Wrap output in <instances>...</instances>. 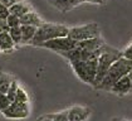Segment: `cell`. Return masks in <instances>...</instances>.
Returning <instances> with one entry per match:
<instances>
[{"instance_id":"obj_1","label":"cell","mask_w":132,"mask_h":121,"mask_svg":"<svg viewBox=\"0 0 132 121\" xmlns=\"http://www.w3.org/2000/svg\"><path fill=\"white\" fill-rule=\"evenodd\" d=\"M132 70V61L127 59L122 56L121 58L113 62L108 72L106 73L104 78L102 80V82L100 83V86L97 87V90H103V91H108L111 90V87L117 82V81L122 78L123 76H127L128 72Z\"/></svg>"},{"instance_id":"obj_2","label":"cell","mask_w":132,"mask_h":121,"mask_svg":"<svg viewBox=\"0 0 132 121\" xmlns=\"http://www.w3.org/2000/svg\"><path fill=\"white\" fill-rule=\"evenodd\" d=\"M69 28L63 24H52V23H43L40 27L37 28L35 35L31 40V46L39 47L42 43L47 40L59 38V37H67Z\"/></svg>"},{"instance_id":"obj_3","label":"cell","mask_w":132,"mask_h":121,"mask_svg":"<svg viewBox=\"0 0 132 121\" xmlns=\"http://www.w3.org/2000/svg\"><path fill=\"white\" fill-rule=\"evenodd\" d=\"M122 57V52L116 48H112L110 46L104 44L103 46V49H102V53L98 58V67H97V74H96V78H94V82H93V87L97 88L100 86V83L102 82V80L104 78L106 73L108 72L110 67L113 64V62L121 58Z\"/></svg>"},{"instance_id":"obj_4","label":"cell","mask_w":132,"mask_h":121,"mask_svg":"<svg viewBox=\"0 0 132 121\" xmlns=\"http://www.w3.org/2000/svg\"><path fill=\"white\" fill-rule=\"evenodd\" d=\"M72 68L74 70L76 74L81 78L83 82L93 85L96 74H97V67H98V59L91 61H74L71 62Z\"/></svg>"},{"instance_id":"obj_5","label":"cell","mask_w":132,"mask_h":121,"mask_svg":"<svg viewBox=\"0 0 132 121\" xmlns=\"http://www.w3.org/2000/svg\"><path fill=\"white\" fill-rule=\"evenodd\" d=\"M68 37L76 42L96 38V37H100V27L96 23L84 24L81 27H72V28H69Z\"/></svg>"},{"instance_id":"obj_6","label":"cell","mask_w":132,"mask_h":121,"mask_svg":"<svg viewBox=\"0 0 132 121\" xmlns=\"http://www.w3.org/2000/svg\"><path fill=\"white\" fill-rule=\"evenodd\" d=\"M77 43H78V42L73 40L72 38H69V37L67 35V37H59V38H54V39L47 40V42L42 43L39 47L54 50V52H57V53H62V52H67V50H71V49H73V48H76V47H77Z\"/></svg>"},{"instance_id":"obj_7","label":"cell","mask_w":132,"mask_h":121,"mask_svg":"<svg viewBox=\"0 0 132 121\" xmlns=\"http://www.w3.org/2000/svg\"><path fill=\"white\" fill-rule=\"evenodd\" d=\"M4 117L6 119H13V120H20V119H27L30 114L29 103L25 102H18L14 101L10 105L1 112Z\"/></svg>"},{"instance_id":"obj_8","label":"cell","mask_w":132,"mask_h":121,"mask_svg":"<svg viewBox=\"0 0 132 121\" xmlns=\"http://www.w3.org/2000/svg\"><path fill=\"white\" fill-rule=\"evenodd\" d=\"M110 92L116 93V95H120V96H123V95H127V93L132 92V85H131V80H130L128 74L127 76H123L122 78H120V80L117 81L111 87Z\"/></svg>"},{"instance_id":"obj_9","label":"cell","mask_w":132,"mask_h":121,"mask_svg":"<svg viewBox=\"0 0 132 121\" xmlns=\"http://www.w3.org/2000/svg\"><path fill=\"white\" fill-rule=\"evenodd\" d=\"M69 121H87L91 115V110L84 106H73L67 110Z\"/></svg>"},{"instance_id":"obj_10","label":"cell","mask_w":132,"mask_h":121,"mask_svg":"<svg viewBox=\"0 0 132 121\" xmlns=\"http://www.w3.org/2000/svg\"><path fill=\"white\" fill-rule=\"evenodd\" d=\"M104 44L106 43L102 40L101 37H96V38H91V39L78 42L77 43V47H79L82 50H86V52H92V50L102 48Z\"/></svg>"},{"instance_id":"obj_11","label":"cell","mask_w":132,"mask_h":121,"mask_svg":"<svg viewBox=\"0 0 132 121\" xmlns=\"http://www.w3.org/2000/svg\"><path fill=\"white\" fill-rule=\"evenodd\" d=\"M44 21L34 11V10H30L28 11L27 14H24L23 17H20V25H33V27H40Z\"/></svg>"},{"instance_id":"obj_12","label":"cell","mask_w":132,"mask_h":121,"mask_svg":"<svg viewBox=\"0 0 132 121\" xmlns=\"http://www.w3.org/2000/svg\"><path fill=\"white\" fill-rule=\"evenodd\" d=\"M48 1L54 8H57L58 10H61L63 13H65L68 10L76 8L77 5H79L76 0H48Z\"/></svg>"},{"instance_id":"obj_13","label":"cell","mask_w":132,"mask_h":121,"mask_svg":"<svg viewBox=\"0 0 132 121\" xmlns=\"http://www.w3.org/2000/svg\"><path fill=\"white\" fill-rule=\"evenodd\" d=\"M14 47H15V43L11 39L9 32L0 33V50H3L5 53H9V52L14 49Z\"/></svg>"},{"instance_id":"obj_14","label":"cell","mask_w":132,"mask_h":121,"mask_svg":"<svg viewBox=\"0 0 132 121\" xmlns=\"http://www.w3.org/2000/svg\"><path fill=\"white\" fill-rule=\"evenodd\" d=\"M33 10L30 8V5H28L27 3H24V1H16L15 4H13L10 8H9V11H10V14H14V15H16V17H23L24 14H27L28 11H30Z\"/></svg>"},{"instance_id":"obj_15","label":"cell","mask_w":132,"mask_h":121,"mask_svg":"<svg viewBox=\"0 0 132 121\" xmlns=\"http://www.w3.org/2000/svg\"><path fill=\"white\" fill-rule=\"evenodd\" d=\"M21 29V44H30L35 32H37V27L33 25H20Z\"/></svg>"},{"instance_id":"obj_16","label":"cell","mask_w":132,"mask_h":121,"mask_svg":"<svg viewBox=\"0 0 132 121\" xmlns=\"http://www.w3.org/2000/svg\"><path fill=\"white\" fill-rule=\"evenodd\" d=\"M13 80H14V78L11 77L10 74H6V73L0 72V92H1V93H5V95H6V92L9 90Z\"/></svg>"},{"instance_id":"obj_17","label":"cell","mask_w":132,"mask_h":121,"mask_svg":"<svg viewBox=\"0 0 132 121\" xmlns=\"http://www.w3.org/2000/svg\"><path fill=\"white\" fill-rule=\"evenodd\" d=\"M9 34H10L11 39L14 40L15 44H20L21 43V29L20 27H14L9 29Z\"/></svg>"},{"instance_id":"obj_18","label":"cell","mask_w":132,"mask_h":121,"mask_svg":"<svg viewBox=\"0 0 132 121\" xmlns=\"http://www.w3.org/2000/svg\"><path fill=\"white\" fill-rule=\"evenodd\" d=\"M18 87H19L18 82H16L15 80H13V82H11V85H10V87H9V90H8V92H6V97L9 99L10 103L15 101V96H16V91H18Z\"/></svg>"},{"instance_id":"obj_19","label":"cell","mask_w":132,"mask_h":121,"mask_svg":"<svg viewBox=\"0 0 132 121\" xmlns=\"http://www.w3.org/2000/svg\"><path fill=\"white\" fill-rule=\"evenodd\" d=\"M15 101H18V102H25V103H29V96H28V93L25 92V90H23L20 86L18 87V91H16Z\"/></svg>"},{"instance_id":"obj_20","label":"cell","mask_w":132,"mask_h":121,"mask_svg":"<svg viewBox=\"0 0 132 121\" xmlns=\"http://www.w3.org/2000/svg\"><path fill=\"white\" fill-rule=\"evenodd\" d=\"M6 23L9 25V28H14V27H20V18L14 15V14H9V17L6 18Z\"/></svg>"},{"instance_id":"obj_21","label":"cell","mask_w":132,"mask_h":121,"mask_svg":"<svg viewBox=\"0 0 132 121\" xmlns=\"http://www.w3.org/2000/svg\"><path fill=\"white\" fill-rule=\"evenodd\" d=\"M51 117L53 119V121H69L67 110L58 112V114H54V115H51Z\"/></svg>"},{"instance_id":"obj_22","label":"cell","mask_w":132,"mask_h":121,"mask_svg":"<svg viewBox=\"0 0 132 121\" xmlns=\"http://www.w3.org/2000/svg\"><path fill=\"white\" fill-rule=\"evenodd\" d=\"M9 105H10V101L6 97V95L0 92V112H3Z\"/></svg>"},{"instance_id":"obj_23","label":"cell","mask_w":132,"mask_h":121,"mask_svg":"<svg viewBox=\"0 0 132 121\" xmlns=\"http://www.w3.org/2000/svg\"><path fill=\"white\" fill-rule=\"evenodd\" d=\"M9 14H10L9 8L5 6V5H3V4L0 3V19H6V18L9 17Z\"/></svg>"},{"instance_id":"obj_24","label":"cell","mask_w":132,"mask_h":121,"mask_svg":"<svg viewBox=\"0 0 132 121\" xmlns=\"http://www.w3.org/2000/svg\"><path fill=\"white\" fill-rule=\"evenodd\" d=\"M122 56L125 57V58H127V59H131L132 61V43L126 48V49L122 52Z\"/></svg>"},{"instance_id":"obj_25","label":"cell","mask_w":132,"mask_h":121,"mask_svg":"<svg viewBox=\"0 0 132 121\" xmlns=\"http://www.w3.org/2000/svg\"><path fill=\"white\" fill-rule=\"evenodd\" d=\"M9 25L6 23L5 19H0V33H4V32H9Z\"/></svg>"},{"instance_id":"obj_26","label":"cell","mask_w":132,"mask_h":121,"mask_svg":"<svg viewBox=\"0 0 132 121\" xmlns=\"http://www.w3.org/2000/svg\"><path fill=\"white\" fill-rule=\"evenodd\" d=\"M16 1H19V0H0V3L3 4V5H5V6H8V8H10L13 4H15Z\"/></svg>"},{"instance_id":"obj_27","label":"cell","mask_w":132,"mask_h":121,"mask_svg":"<svg viewBox=\"0 0 132 121\" xmlns=\"http://www.w3.org/2000/svg\"><path fill=\"white\" fill-rule=\"evenodd\" d=\"M37 121H53V119L51 117V115H47V116H43V117H39Z\"/></svg>"},{"instance_id":"obj_28","label":"cell","mask_w":132,"mask_h":121,"mask_svg":"<svg viewBox=\"0 0 132 121\" xmlns=\"http://www.w3.org/2000/svg\"><path fill=\"white\" fill-rule=\"evenodd\" d=\"M88 3H94V4H103L104 0H88Z\"/></svg>"},{"instance_id":"obj_29","label":"cell","mask_w":132,"mask_h":121,"mask_svg":"<svg viewBox=\"0 0 132 121\" xmlns=\"http://www.w3.org/2000/svg\"><path fill=\"white\" fill-rule=\"evenodd\" d=\"M78 4H82V3H88V0H76Z\"/></svg>"},{"instance_id":"obj_30","label":"cell","mask_w":132,"mask_h":121,"mask_svg":"<svg viewBox=\"0 0 132 121\" xmlns=\"http://www.w3.org/2000/svg\"><path fill=\"white\" fill-rule=\"evenodd\" d=\"M128 77H130V80H131V85H132V70L128 72Z\"/></svg>"},{"instance_id":"obj_31","label":"cell","mask_w":132,"mask_h":121,"mask_svg":"<svg viewBox=\"0 0 132 121\" xmlns=\"http://www.w3.org/2000/svg\"><path fill=\"white\" fill-rule=\"evenodd\" d=\"M122 121H127V120H122Z\"/></svg>"}]
</instances>
